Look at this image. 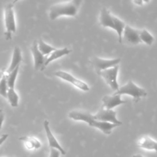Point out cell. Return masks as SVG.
<instances>
[{"instance_id":"ffe728a7","label":"cell","mask_w":157,"mask_h":157,"mask_svg":"<svg viewBox=\"0 0 157 157\" xmlns=\"http://www.w3.org/2000/svg\"><path fill=\"white\" fill-rule=\"evenodd\" d=\"M6 98L9 101V104L12 107H17L18 106L19 97L18 93L15 90V88H9L7 91V97Z\"/></svg>"},{"instance_id":"2e32d148","label":"cell","mask_w":157,"mask_h":157,"mask_svg":"<svg viewBox=\"0 0 157 157\" xmlns=\"http://www.w3.org/2000/svg\"><path fill=\"white\" fill-rule=\"evenodd\" d=\"M71 52V50L67 48H63L61 49H55L53 52L50 54L48 57H46L45 62H44V67H47L50 63L55 61L57 59L63 58L64 56L69 55Z\"/></svg>"},{"instance_id":"f1b7e54d","label":"cell","mask_w":157,"mask_h":157,"mask_svg":"<svg viewBox=\"0 0 157 157\" xmlns=\"http://www.w3.org/2000/svg\"><path fill=\"white\" fill-rule=\"evenodd\" d=\"M132 157H145L144 156H143L142 154H139V153H136V154H134L132 156Z\"/></svg>"},{"instance_id":"f546056e","label":"cell","mask_w":157,"mask_h":157,"mask_svg":"<svg viewBox=\"0 0 157 157\" xmlns=\"http://www.w3.org/2000/svg\"><path fill=\"white\" fill-rule=\"evenodd\" d=\"M19 1H20V0H13V1H12V4L14 6V5L16 4V3L18 2Z\"/></svg>"},{"instance_id":"7c38bea8","label":"cell","mask_w":157,"mask_h":157,"mask_svg":"<svg viewBox=\"0 0 157 157\" xmlns=\"http://www.w3.org/2000/svg\"><path fill=\"white\" fill-rule=\"evenodd\" d=\"M44 131H45L46 136H47L48 141V145L50 147L51 149H56L58 151L61 153V154L65 155L66 151L64 150V149L60 145V144L58 143V141L57 140V139L55 138V136H54V134L52 133V130L50 129V126H49V122L45 120L44 121Z\"/></svg>"},{"instance_id":"83f0119b","label":"cell","mask_w":157,"mask_h":157,"mask_svg":"<svg viewBox=\"0 0 157 157\" xmlns=\"http://www.w3.org/2000/svg\"><path fill=\"white\" fill-rule=\"evenodd\" d=\"M5 72H6V71H5V70H1V71H0V81H1V79H2V77L4 76Z\"/></svg>"},{"instance_id":"cb8c5ba5","label":"cell","mask_w":157,"mask_h":157,"mask_svg":"<svg viewBox=\"0 0 157 157\" xmlns=\"http://www.w3.org/2000/svg\"><path fill=\"white\" fill-rule=\"evenodd\" d=\"M150 2V0H133V4L137 6H142L144 4H147Z\"/></svg>"},{"instance_id":"4dcf8cb0","label":"cell","mask_w":157,"mask_h":157,"mask_svg":"<svg viewBox=\"0 0 157 157\" xmlns=\"http://www.w3.org/2000/svg\"><path fill=\"white\" fill-rule=\"evenodd\" d=\"M2 157H5V156H2Z\"/></svg>"},{"instance_id":"4316f807","label":"cell","mask_w":157,"mask_h":157,"mask_svg":"<svg viewBox=\"0 0 157 157\" xmlns=\"http://www.w3.org/2000/svg\"><path fill=\"white\" fill-rule=\"evenodd\" d=\"M9 137V135L8 134H2L1 136H0V146L5 142V141L7 140V138Z\"/></svg>"},{"instance_id":"30bf717a","label":"cell","mask_w":157,"mask_h":157,"mask_svg":"<svg viewBox=\"0 0 157 157\" xmlns=\"http://www.w3.org/2000/svg\"><path fill=\"white\" fill-rule=\"evenodd\" d=\"M31 52L32 54L34 60V69L35 71H44V62L46 57L40 52L38 48V41H35L31 47Z\"/></svg>"},{"instance_id":"6da1fadb","label":"cell","mask_w":157,"mask_h":157,"mask_svg":"<svg viewBox=\"0 0 157 157\" xmlns=\"http://www.w3.org/2000/svg\"><path fill=\"white\" fill-rule=\"evenodd\" d=\"M81 3L82 0H70L52 5L48 10L49 18L54 21L61 16H76Z\"/></svg>"},{"instance_id":"5bb4252c","label":"cell","mask_w":157,"mask_h":157,"mask_svg":"<svg viewBox=\"0 0 157 157\" xmlns=\"http://www.w3.org/2000/svg\"><path fill=\"white\" fill-rule=\"evenodd\" d=\"M137 146L141 149L157 153V141L149 136H144L137 141Z\"/></svg>"},{"instance_id":"7402d4cb","label":"cell","mask_w":157,"mask_h":157,"mask_svg":"<svg viewBox=\"0 0 157 157\" xmlns=\"http://www.w3.org/2000/svg\"><path fill=\"white\" fill-rule=\"evenodd\" d=\"M38 50L40 51L41 54L43 55H50L52 52H53L55 50V48L53 47V46L50 45L48 44H46L43 40H39L38 41Z\"/></svg>"},{"instance_id":"9a60e30c","label":"cell","mask_w":157,"mask_h":157,"mask_svg":"<svg viewBox=\"0 0 157 157\" xmlns=\"http://www.w3.org/2000/svg\"><path fill=\"white\" fill-rule=\"evenodd\" d=\"M22 61V56H21V51L18 46H15L14 48L13 52H12V60L7 70H6V73H9L17 67H19Z\"/></svg>"},{"instance_id":"8fae6325","label":"cell","mask_w":157,"mask_h":157,"mask_svg":"<svg viewBox=\"0 0 157 157\" xmlns=\"http://www.w3.org/2000/svg\"><path fill=\"white\" fill-rule=\"evenodd\" d=\"M103 108L107 110H113L115 107L127 103V101H124L121 95L117 94L116 93L111 95H105L102 98Z\"/></svg>"},{"instance_id":"8992f818","label":"cell","mask_w":157,"mask_h":157,"mask_svg":"<svg viewBox=\"0 0 157 157\" xmlns=\"http://www.w3.org/2000/svg\"><path fill=\"white\" fill-rule=\"evenodd\" d=\"M54 75L57 78H60V79H62L63 81H65L67 82L70 83V84H73L75 87L80 89V90H83V91H89L90 90V87L88 86V84H86L85 82H84L81 80L75 78L74 75H71L68 72L64 71L62 70H59L55 71L54 73Z\"/></svg>"},{"instance_id":"52a82bcc","label":"cell","mask_w":157,"mask_h":157,"mask_svg":"<svg viewBox=\"0 0 157 157\" xmlns=\"http://www.w3.org/2000/svg\"><path fill=\"white\" fill-rule=\"evenodd\" d=\"M121 61V59L120 58H113V59H104V58H101L97 56L93 57L90 60V63L98 75L101 71L110 68L116 65H119Z\"/></svg>"},{"instance_id":"3957f363","label":"cell","mask_w":157,"mask_h":157,"mask_svg":"<svg viewBox=\"0 0 157 157\" xmlns=\"http://www.w3.org/2000/svg\"><path fill=\"white\" fill-rule=\"evenodd\" d=\"M115 93L117 94L121 95V96H122V95H129V96L132 97L134 103L139 102L143 98H145L148 94L146 89L136 85L131 80L129 81L124 85L120 87L119 90L115 92Z\"/></svg>"},{"instance_id":"ba28073f","label":"cell","mask_w":157,"mask_h":157,"mask_svg":"<svg viewBox=\"0 0 157 157\" xmlns=\"http://www.w3.org/2000/svg\"><path fill=\"white\" fill-rule=\"evenodd\" d=\"M94 117L95 121L110 122L118 126L122 125V122L120 121L117 117V112L113 110L101 108L94 115Z\"/></svg>"},{"instance_id":"277c9868","label":"cell","mask_w":157,"mask_h":157,"mask_svg":"<svg viewBox=\"0 0 157 157\" xmlns=\"http://www.w3.org/2000/svg\"><path fill=\"white\" fill-rule=\"evenodd\" d=\"M4 23L6 32L4 35L7 41L12 40V34L16 32V21H15L14 6L12 2L6 6L4 9Z\"/></svg>"},{"instance_id":"44dd1931","label":"cell","mask_w":157,"mask_h":157,"mask_svg":"<svg viewBox=\"0 0 157 157\" xmlns=\"http://www.w3.org/2000/svg\"><path fill=\"white\" fill-rule=\"evenodd\" d=\"M18 71H19V67H17L9 73H6V81L9 88H14L15 87V81H16L17 76H18Z\"/></svg>"},{"instance_id":"d4e9b609","label":"cell","mask_w":157,"mask_h":157,"mask_svg":"<svg viewBox=\"0 0 157 157\" xmlns=\"http://www.w3.org/2000/svg\"><path fill=\"white\" fill-rule=\"evenodd\" d=\"M61 153L56 149H51L49 157H60Z\"/></svg>"},{"instance_id":"7a4b0ae2","label":"cell","mask_w":157,"mask_h":157,"mask_svg":"<svg viewBox=\"0 0 157 157\" xmlns=\"http://www.w3.org/2000/svg\"><path fill=\"white\" fill-rule=\"evenodd\" d=\"M99 23L102 27L110 28L117 32L118 41L122 43V35L126 24L118 17L113 15L107 8H102L99 15Z\"/></svg>"},{"instance_id":"484cf974","label":"cell","mask_w":157,"mask_h":157,"mask_svg":"<svg viewBox=\"0 0 157 157\" xmlns=\"http://www.w3.org/2000/svg\"><path fill=\"white\" fill-rule=\"evenodd\" d=\"M5 121V113L3 110L0 109V130H1L2 127L3 122Z\"/></svg>"},{"instance_id":"e0dca14e","label":"cell","mask_w":157,"mask_h":157,"mask_svg":"<svg viewBox=\"0 0 157 157\" xmlns=\"http://www.w3.org/2000/svg\"><path fill=\"white\" fill-rule=\"evenodd\" d=\"M91 127L98 129V130H101V132H103L104 134L110 135L111 134L112 130L114 128H116L117 127H119V126L117 125V124H112V123L110 122L94 121L93 124H92Z\"/></svg>"},{"instance_id":"d6986e66","label":"cell","mask_w":157,"mask_h":157,"mask_svg":"<svg viewBox=\"0 0 157 157\" xmlns=\"http://www.w3.org/2000/svg\"><path fill=\"white\" fill-rule=\"evenodd\" d=\"M139 35L140 42L144 43V44L148 46H151L154 43V36L147 29H141V30H140Z\"/></svg>"},{"instance_id":"9c48e42d","label":"cell","mask_w":157,"mask_h":157,"mask_svg":"<svg viewBox=\"0 0 157 157\" xmlns=\"http://www.w3.org/2000/svg\"><path fill=\"white\" fill-rule=\"evenodd\" d=\"M139 32L140 30L138 29H134L129 25H126L123 32L122 43L125 42L130 45L139 44L140 43Z\"/></svg>"},{"instance_id":"ac0fdd59","label":"cell","mask_w":157,"mask_h":157,"mask_svg":"<svg viewBox=\"0 0 157 157\" xmlns=\"http://www.w3.org/2000/svg\"><path fill=\"white\" fill-rule=\"evenodd\" d=\"M19 140L22 141L25 148L29 150H38L41 147V143L40 142L39 140L34 136H21L19 137Z\"/></svg>"},{"instance_id":"4fadbf2b","label":"cell","mask_w":157,"mask_h":157,"mask_svg":"<svg viewBox=\"0 0 157 157\" xmlns=\"http://www.w3.org/2000/svg\"><path fill=\"white\" fill-rule=\"evenodd\" d=\"M68 117L75 121L85 122L90 127H91L92 124L95 121L94 115L90 114L88 112L83 111V110H72V111L69 112Z\"/></svg>"},{"instance_id":"603a6c76","label":"cell","mask_w":157,"mask_h":157,"mask_svg":"<svg viewBox=\"0 0 157 157\" xmlns=\"http://www.w3.org/2000/svg\"><path fill=\"white\" fill-rule=\"evenodd\" d=\"M9 87L7 84V81H6V72H5L4 76L0 81V95L2 96L3 98H6L7 97V91Z\"/></svg>"},{"instance_id":"5b68a950","label":"cell","mask_w":157,"mask_h":157,"mask_svg":"<svg viewBox=\"0 0 157 157\" xmlns=\"http://www.w3.org/2000/svg\"><path fill=\"white\" fill-rule=\"evenodd\" d=\"M119 65H116L110 68L101 71L98 75L105 81L107 85L115 92L117 91L120 88L119 84L117 81L118 73H119Z\"/></svg>"}]
</instances>
